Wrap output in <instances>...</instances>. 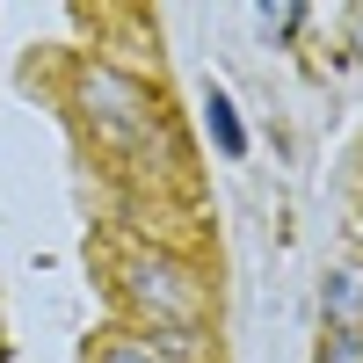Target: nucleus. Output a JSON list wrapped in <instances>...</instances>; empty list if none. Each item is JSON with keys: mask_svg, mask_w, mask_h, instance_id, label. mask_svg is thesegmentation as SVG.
<instances>
[{"mask_svg": "<svg viewBox=\"0 0 363 363\" xmlns=\"http://www.w3.org/2000/svg\"><path fill=\"white\" fill-rule=\"evenodd\" d=\"M320 363H363V335H356V327H327Z\"/></svg>", "mask_w": 363, "mask_h": 363, "instance_id": "nucleus-5", "label": "nucleus"}, {"mask_svg": "<svg viewBox=\"0 0 363 363\" xmlns=\"http://www.w3.org/2000/svg\"><path fill=\"white\" fill-rule=\"evenodd\" d=\"M203 124H211V145H218L225 160H240V153H247V124H240L233 95H218V87H211V95H203Z\"/></svg>", "mask_w": 363, "mask_h": 363, "instance_id": "nucleus-3", "label": "nucleus"}, {"mask_svg": "<svg viewBox=\"0 0 363 363\" xmlns=\"http://www.w3.org/2000/svg\"><path fill=\"white\" fill-rule=\"evenodd\" d=\"M80 102H87V116H95L109 138H131L145 124V95H138L124 73H109V66H95V73L80 80Z\"/></svg>", "mask_w": 363, "mask_h": 363, "instance_id": "nucleus-2", "label": "nucleus"}, {"mask_svg": "<svg viewBox=\"0 0 363 363\" xmlns=\"http://www.w3.org/2000/svg\"><path fill=\"white\" fill-rule=\"evenodd\" d=\"M327 327H356L363 335V269H342L327 284Z\"/></svg>", "mask_w": 363, "mask_h": 363, "instance_id": "nucleus-4", "label": "nucleus"}, {"mask_svg": "<svg viewBox=\"0 0 363 363\" xmlns=\"http://www.w3.org/2000/svg\"><path fill=\"white\" fill-rule=\"evenodd\" d=\"M131 298H138L153 320L182 327V335H189L196 313H203V291L189 284V269H174V262H138V269H131Z\"/></svg>", "mask_w": 363, "mask_h": 363, "instance_id": "nucleus-1", "label": "nucleus"}, {"mask_svg": "<svg viewBox=\"0 0 363 363\" xmlns=\"http://www.w3.org/2000/svg\"><path fill=\"white\" fill-rule=\"evenodd\" d=\"M95 363H153V349H138V342H109Z\"/></svg>", "mask_w": 363, "mask_h": 363, "instance_id": "nucleus-7", "label": "nucleus"}, {"mask_svg": "<svg viewBox=\"0 0 363 363\" xmlns=\"http://www.w3.org/2000/svg\"><path fill=\"white\" fill-rule=\"evenodd\" d=\"M255 22H262V29H277V37H291V29L306 22V8H255Z\"/></svg>", "mask_w": 363, "mask_h": 363, "instance_id": "nucleus-6", "label": "nucleus"}, {"mask_svg": "<svg viewBox=\"0 0 363 363\" xmlns=\"http://www.w3.org/2000/svg\"><path fill=\"white\" fill-rule=\"evenodd\" d=\"M356 58H363V8H356Z\"/></svg>", "mask_w": 363, "mask_h": 363, "instance_id": "nucleus-8", "label": "nucleus"}]
</instances>
